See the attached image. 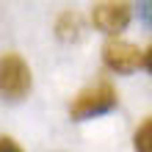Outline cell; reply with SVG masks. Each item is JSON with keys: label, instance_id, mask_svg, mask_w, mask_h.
<instances>
[{"label": "cell", "instance_id": "5b68a950", "mask_svg": "<svg viewBox=\"0 0 152 152\" xmlns=\"http://www.w3.org/2000/svg\"><path fill=\"white\" fill-rule=\"evenodd\" d=\"M56 36L61 42H77L80 36H83V17H80L77 11H64L56 20Z\"/></svg>", "mask_w": 152, "mask_h": 152}, {"label": "cell", "instance_id": "52a82bcc", "mask_svg": "<svg viewBox=\"0 0 152 152\" xmlns=\"http://www.w3.org/2000/svg\"><path fill=\"white\" fill-rule=\"evenodd\" d=\"M138 17L152 28V0H138Z\"/></svg>", "mask_w": 152, "mask_h": 152}, {"label": "cell", "instance_id": "277c9868", "mask_svg": "<svg viewBox=\"0 0 152 152\" xmlns=\"http://www.w3.org/2000/svg\"><path fill=\"white\" fill-rule=\"evenodd\" d=\"M102 61L105 66L116 75H133L136 69L144 66V53H141L133 42L124 39H111L102 47Z\"/></svg>", "mask_w": 152, "mask_h": 152}, {"label": "cell", "instance_id": "6da1fadb", "mask_svg": "<svg viewBox=\"0 0 152 152\" xmlns=\"http://www.w3.org/2000/svg\"><path fill=\"white\" fill-rule=\"evenodd\" d=\"M33 86L31 66L20 53H3L0 56V100L20 102L28 97Z\"/></svg>", "mask_w": 152, "mask_h": 152}, {"label": "cell", "instance_id": "ba28073f", "mask_svg": "<svg viewBox=\"0 0 152 152\" xmlns=\"http://www.w3.org/2000/svg\"><path fill=\"white\" fill-rule=\"evenodd\" d=\"M0 152H25L11 136H0Z\"/></svg>", "mask_w": 152, "mask_h": 152}, {"label": "cell", "instance_id": "3957f363", "mask_svg": "<svg viewBox=\"0 0 152 152\" xmlns=\"http://www.w3.org/2000/svg\"><path fill=\"white\" fill-rule=\"evenodd\" d=\"M130 17H133L130 0H100L91 8V25L108 36L122 33L130 25Z\"/></svg>", "mask_w": 152, "mask_h": 152}, {"label": "cell", "instance_id": "7a4b0ae2", "mask_svg": "<svg viewBox=\"0 0 152 152\" xmlns=\"http://www.w3.org/2000/svg\"><path fill=\"white\" fill-rule=\"evenodd\" d=\"M116 105H119V94L111 83H94L83 88L72 102H69V119L75 122H83V119H94V116H102V113H111Z\"/></svg>", "mask_w": 152, "mask_h": 152}, {"label": "cell", "instance_id": "8992f818", "mask_svg": "<svg viewBox=\"0 0 152 152\" xmlns=\"http://www.w3.org/2000/svg\"><path fill=\"white\" fill-rule=\"evenodd\" d=\"M133 152H152V116H147L133 133Z\"/></svg>", "mask_w": 152, "mask_h": 152}, {"label": "cell", "instance_id": "9c48e42d", "mask_svg": "<svg viewBox=\"0 0 152 152\" xmlns=\"http://www.w3.org/2000/svg\"><path fill=\"white\" fill-rule=\"evenodd\" d=\"M144 66H147L149 72H152V44H149V50L144 53Z\"/></svg>", "mask_w": 152, "mask_h": 152}]
</instances>
